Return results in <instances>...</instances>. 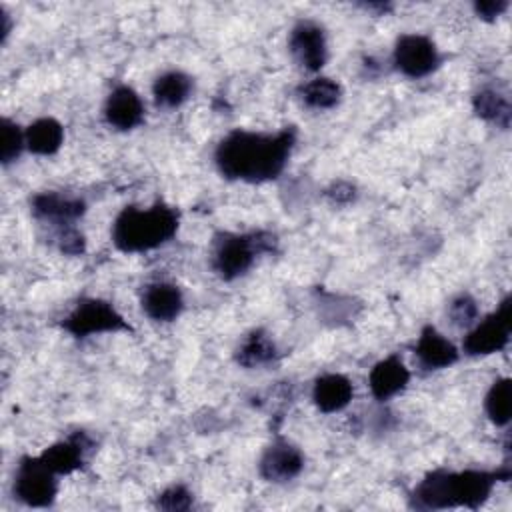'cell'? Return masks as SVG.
I'll list each match as a JSON object with an SVG mask.
<instances>
[{"label":"cell","mask_w":512,"mask_h":512,"mask_svg":"<svg viewBox=\"0 0 512 512\" xmlns=\"http://www.w3.org/2000/svg\"><path fill=\"white\" fill-rule=\"evenodd\" d=\"M24 146H26V136L20 130V126L16 122H12L10 118H2V122H0V158H2V164L14 162L20 156Z\"/></svg>","instance_id":"24"},{"label":"cell","mask_w":512,"mask_h":512,"mask_svg":"<svg viewBox=\"0 0 512 512\" xmlns=\"http://www.w3.org/2000/svg\"><path fill=\"white\" fill-rule=\"evenodd\" d=\"M394 66L408 78H422L440 64L436 44L424 34H402L394 46Z\"/></svg>","instance_id":"8"},{"label":"cell","mask_w":512,"mask_h":512,"mask_svg":"<svg viewBox=\"0 0 512 512\" xmlns=\"http://www.w3.org/2000/svg\"><path fill=\"white\" fill-rule=\"evenodd\" d=\"M354 194H356L354 186L348 182H336V184H332V188L326 190V196L336 204H346V202L354 200Z\"/></svg>","instance_id":"29"},{"label":"cell","mask_w":512,"mask_h":512,"mask_svg":"<svg viewBox=\"0 0 512 512\" xmlns=\"http://www.w3.org/2000/svg\"><path fill=\"white\" fill-rule=\"evenodd\" d=\"M448 316L454 326H470L478 318V304L470 294H460L450 302Z\"/></svg>","instance_id":"25"},{"label":"cell","mask_w":512,"mask_h":512,"mask_svg":"<svg viewBox=\"0 0 512 512\" xmlns=\"http://www.w3.org/2000/svg\"><path fill=\"white\" fill-rule=\"evenodd\" d=\"M178 212L156 202L150 208L126 206L114 220L112 242L120 252H146L168 242L178 230Z\"/></svg>","instance_id":"3"},{"label":"cell","mask_w":512,"mask_h":512,"mask_svg":"<svg viewBox=\"0 0 512 512\" xmlns=\"http://www.w3.org/2000/svg\"><path fill=\"white\" fill-rule=\"evenodd\" d=\"M472 106H474L476 116H480L482 120L492 122V124H496V126H500V128H508L512 110H510L508 98L502 96L500 92L490 90V88H484V90H480V92L474 94Z\"/></svg>","instance_id":"22"},{"label":"cell","mask_w":512,"mask_h":512,"mask_svg":"<svg viewBox=\"0 0 512 512\" xmlns=\"http://www.w3.org/2000/svg\"><path fill=\"white\" fill-rule=\"evenodd\" d=\"M296 142L294 126L276 134L234 130L216 148L214 160L228 180L266 182L280 176Z\"/></svg>","instance_id":"1"},{"label":"cell","mask_w":512,"mask_h":512,"mask_svg":"<svg viewBox=\"0 0 512 512\" xmlns=\"http://www.w3.org/2000/svg\"><path fill=\"white\" fill-rule=\"evenodd\" d=\"M64 330L76 338H86L100 332L132 330L118 310L100 298H82L62 322Z\"/></svg>","instance_id":"5"},{"label":"cell","mask_w":512,"mask_h":512,"mask_svg":"<svg viewBox=\"0 0 512 512\" xmlns=\"http://www.w3.org/2000/svg\"><path fill=\"white\" fill-rule=\"evenodd\" d=\"M0 22H2V40H6V36H8V32H10V20H8V14H6V10L4 8H0Z\"/></svg>","instance_id":"30"},{"label":"cell","mask_w":512,"mask_h":512,"mask_svg":"<svg viewBox=\"0 0 512 512\" xmlns=\"http://www.w3.org/2000/svg\"><path fill=\"white\" fill-rule=\"evenodd\" d=\"M276 358V344L264 330L250 332L236 352V362L244 368H258Z\"/></svg>","instance_id":"20"},{"label":"cell","mask_w":512,"mask_h":512,"mask_svg":"<svg viewBox=\"0 0 512 512\" xmlns=\"http://www.w3.org/2000/svg\"><path fill=\"white\" fill-rule=\"evenodd\" d=\"M32 210L38 218L50 220L60 226H70L86 212V204L80 198L64 196L58 192H42L32 198Z\"/></svg>","instance_id":"16"},{"label":"cell","mask_w":512,"mask_h":512,"mask_svg":"<svg viewBox=\"0 0 512 512\" xmlns=\"http://www.w3.org/2000/svg\"><path fill=\"white\" fill-rule=\"evenodd\" d=\"M14 494L26 506H50L58 494L56 474L48 470L38 456H24L16 470Z\"/></svg>","instance_id":"7"},{"label":"cell","mask_w":512,"mask_h":512,"mask_svg":"<svg viewBox=\"0 0 512 512\" xmlns=\"http://www.w3.org/2000/svg\"><path fill=\"white\" fill-rule=\"evenodd\" d=\"M304 468V456L292 442L274 440L260 458V474L268 482H288Z\"/></svg>","instance_id":"10"},{"label":"cell","mask_w":512,"mask_h":512,"mask_svg":"<svg viewBox=\"0 0 512 512\" xmlns=\"http://www.w3.org/2000/svg\"><path fill=\"white\" fill-rule=\"evenodd\" d=\"M484 408L488 418L496 424V426H506L510 422V414H512V386H510V378H498L492 382L486 400H484Z\"/></svg>","instance_id":"23"},{"label":"cell","mask_w":512,"mask_h":512,"mask_svg":"<svg viewBox=\"0 0 512 512\" xmlns=\"http://www.w3.org/2000/svg\"><path fill=\"white\" fill-rule=\"evenodd\" d=\"M300 100L314 110L334 108L342 98V86L332 78H314L298 88Z\"/></svg>","instance_id":"21"},{"label":"cell","mask_w":512,"mask_h":512,"mask_svg":"<svg viewBox=\"0 0 512 512\" xmlns=\"http://www.w3.org/2000/svg\"><path fill=\"white\" fill-rule=\"evenodd\" d=\"M184 298L178 286L170 282H152L142 290V310L156 322H172L180 316Z\"/></svg>","instance_id":"13"},{"label":"cell","mask_w":512,"mask_h":512,"mask_svg":"<svg viewBox=\"0 0 512 512\" xmlns=\"http://www.w3.org/2000/svg\"><path fill=\"white\" fill-rule=\"evenodd\" d=\"M512 332V300L506 296L498 310L488 314L484 320H480L462 342V350L468 356H488L494 352H500Z\"/></svg>","instance_id":"6"},{"label":"cell","mask_w":512,"mask_h":512,"mask_svg":"<svg viewBox=\"0 0 512 512\" xmlns=\"http://www.w3.org/2000/svg\"><path fill=\"white\" fill-rule=\"evenodd\" d=\"M410 380V372L404 366V362L398 356H388L384 360H380L378 364H374V368L370 370L368 376V386L370 392L376 400L384 402L392 396H396L398 392H402L406 388Z\"/></svg>","instance_id":"15"},{"label":"cell","mask_w":512,"mask_h":512,"mask_svg":"<svg viewBox=\"0 0 512 512\" xmlns=\"http://www.w3.org/2000/svg\"><path fill=\"white\" fill-rule=\"evenodd\" d=\"M192 92V78L180 70H170L158 76L152 84L156 104L164 108H176L188 100Z\"/></svg>","instance_id":"19"},{"label":"cell","mask_w":512,"mask_h":512,"mask_svg":"<svg viewBox=\"0 0 512 512\" xmlns=\"http://www.w3.org/2000/svg\"><path fill=\"white\" fill-rule=\"evenodd\" d=\"M58 244H60V250L64 254H70V256H76V254H82L84 252V236L70 224V226H62L60 232H58Z\"/></svg>","instance_id":"27"},{"label":"cell","mask_w":512,"mask_h":512,"mask_svg":"<svg viewBox=\"0 0 512 512\" xmlns=\"http://www.w3.org/2000/svg\"><path fill=\"white\" fill-rule=\"evenodd\" d=\"M90 448L92 440L84 432H76L66 440H60L46 448L38 458L48 470H52L56 476H62L80 470Z\"/></svg>","instance_id":"11"},{"label":"cell","mask_w":512,"mask_h":512,"mask_svg":"<svg viewBox=\"0 0 512 512\" xmlns=\"http://www.w3.org/2000/svg\"><path fill=\"white\" fill-rule=\"evenodd\" d=\"M288 48L294 60L310 72H316L326 64V58H328L326 36L322 26H318L316 22L300 20L290 32Z\"/></svg>","instance_id":"9"},{"label":"cell","mask_w":512,"mask_h":512,"mask_svg":"<svg viewBox=\"0 0 512 512\" xmlns=\"http://www.w3.org/2000/svg\"><path fill=\"white\" fill-rule=\"evenodd\" d=\"M276 246V236L270 232L252 234H232L222 232L214 238L212 248V268L224 280H234L248 272L256 254L272 252Z\"/></svg>","instance_id":"4"},{"label":"cell","mask_w":512,"mask_h":512,"mask_svg":"<svg viewBox=\"0 0 512 512\" xmlns=\"http://www.w3.org/2000/svg\"><path fill=\"white\" fill-rule=\"evenodd\" d=\"M156 506H158L160 510H168V512L188 510V508L192 506V494H190L184 486L174 484V486L166 488L162 494H158Z\"/></svg>","instance_id":"26"},{"label":"cell","mask_w":512,"mask_h":512,"mask_svg":"<svg viewBox=\"0 0 512 512\" xmlns=\"http://www.w3.org/2000/svg\"><path fill=\"white\" fill-rule=\"evenodd\" d=\"M26 148L38 156L56 154L64 142V128L56 118H38L26 130Z\"/></svg>","instance_id":"18"},{"label":"cell","mask_w":512,"mask_h":512,"mask_svg":"<svg viewBox=\"0 0 512 512\" xmlns=\"http://www.w3.org/2000/svg\"><path fill=\"white\" fill-rule=\"evenodd\" d=\"M416 358L424 370H442L458 360V348L444 338L434 326H424L414 348Z\"/></svg>","instance_id":"14"},{"label":"cell","mask_w":512,"mask_h":512,"mask_svg":"<svg viewBox=\"0 0 512 512\" xmlns=\"http://www.w3.org/2000/svg\"><path fill=\"white\" fill-rule=\"evenodd\" d=\"M352 394V382L342 374H324L316 378L312 388V400L316 408L324 414H332L346 408L352 400Z\"/></svg>","instance_id":"17"},{"label":"cell","mask_w":512,"mask_h":512,"mask_svg":"<svg viewBox=\"0 0 512 512\" xmlns=\"http://www.w3.org/2000/svg\"><path fill=\"white\" fill-rule=\"evenodd\" d=\"M508 8L506 0H486V2H476L474 12L482 20H494L498 18L504 10Z\"/></svg>","instance_id":"28"},{"label":"cell","mask_w":512,"mask_h":512,"mask_svg":"<svg viewBox=\"0 0 512 512\" xmlns=\"http://www.w3.org/2000/svg\"><path fill=\"white\" fill-rule=\"evenodd\" d=\"M510 470H434L428 472L412 490V506L424 510L440 508H478L488 500L492 488L500 480H508Z\"/></svg>","instance_id":"2"},{"label":"cell","mask_w":512,"mask_h":512,"mask_svg":"<svg viewBox=\"0 0 512 512\" xmlns=\"http://www.w3.org/2000/svg\"><path fill=\"white\" fill-rule=\"evenodd\" d=\"M104 118L116 130H132L144 120V104L136 90L130 86H116L106 104H104Z\"/></svg>","instance_id":"12"}]
</instances>
